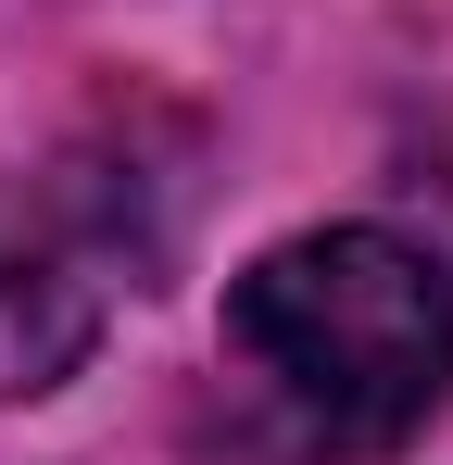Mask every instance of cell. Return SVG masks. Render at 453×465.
Returning a JSON list of instances; mask_svg holds the SVG:
<instances>
[{"mask_svg":"<svg viewBox=\"0 0 453 465\" xmlns=\"http://www.w3.org/2000/svg\"><path fill=\"white\" fill-rule=\"evenodd\" d=\"M215 352L290 465H366L453 390V277L390 227H315L226 277Z\"/></svg>","mask_w":453,"mask_h":465,"instance_id":"cell-1","label":"cell"},{"mask_svg":"<svg viewBox=\"0 0 453 465\" xmlns=\"http://www.w3.org/2000/svg\"><path fill=\"white\" fill-rule=\"evenodd\" d=\"M101 352V290L38 264V252H0V402H38Z\"/></svg>","mask_w":453,"mask_h":465,"instance_id":"cell-2","label":"cell"}]
</instances>
